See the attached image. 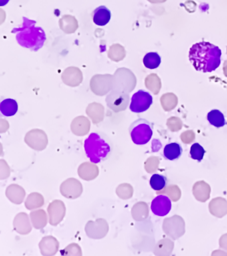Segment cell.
<instances>
[{
  "mask_svg": "<svg viewBox=\"0 0 227 256\" xmlns=\"http://www.w3.org/2000/svg\"><path fill=\"white\" fill-rule=\"evenodd\" d=\"M222 52L218 46L210 42H202L194 44L190 48L189 58L197 71L208 73L220 66Z\"/></svg>",
  "mask_w": 227,
  "mask_h": 256,
  "instance_id": "cell-1",
  "label": "cell"
},
{
  "mask_svg": "<svg viewBox=\"0 0 227 256\" xmlns=\"http://www.w3.org/2000/svg\"><path fill=\"white\" fill-rule=\"evenodd\" d=\"M35 24L36 22L34 20L23 17L22 26L13 28L12 33L15 34L19 45L31 51L37 52L44 45L46 35L44 30Z\"/></svg>",
  "mask_w": 227,
  "mask_h": 256,
  "instance_id": "cell-2",
  "label": "cell"
},
{
  "mask_svg": "<svg viewBox=\"0 0 227 256\" xmlns=\"http://www.w3.org/2000/svg\"><path fill=\"white\" fill-rule=\"evenodd\" d=\"M113 150L112 142L101 132H93L84 141L85 154L93 164L106 161L112 154Z\"/></svg>",
  "mask_w": 227,
  "mask_h": 256,
  "instance_id": "cell-3",
  "label": "cell"
},
{
  "mask_svg": "<svg viewBox=\"0 0 227 256\" xmlns=\"http://www.w3.org/2000/svg\"><path fill=\"white\" fill-rule=\"evenodd\" d=\"M129 131L133 143L136 145H145L152 138L153 124L147 120H137L131 124Z\"/></svg>",
  "mask_w": 227,
  "mask_h": 256,
  "instance_id": "cell-4",
  "label": "cell"
},
{
  "mask_svg": "<svg viewBox=\"0 0 227 256\" xmlns=\"http://www.w3.org/2000/svg\"><path fill=\"white\" fill-rule=\"evenodd\" d=\"M152 104V96L149 92L141 90L133 94L129 108L133 113L140 114L146 112Z\"/></svg>",
  "mask_w": 227,
  "mask_h": 256,
  "instance_id": "cell-5",
  "label": "cell"
},
{
  "mask_svg": "<svg viewBox=\"0 0 227 256\" xmlns=\"http://www.w3.org/2000/svg\"><path fill=\"white\" fill-rule=\"evenodd\" d=\"M172 204L170 198L165 195H159L153 199L151 204V210L155 216H167L170 212Z\"/></svg>",
  "mask_w": 227,
  "mask_h": 256,
  "instance_id": "cell-6",
  "label": "cell"
},
{
  "mask_svg": "<svg viewBox=\"0 0 227 256\" xmlns=\"http://www.w3.org/2000/svg\"><path fill=\"white\" fill-rule=\"evenodd\" d=\"M92 16L95 24L99 26H104L110 21L111 14L108 8L101 6L93 11Z\"/></svg>",
  "mask_w": 227,
  "mask_h": 256,
  "instance_id": "cell-7",
  "label": "cell"
},
{
  "mask_svg": "<svg viewBox=\"0 0 227 256\" xmlns=\"http://www.w3.org/2000/svg\"><path fill=\"white\" fill-rule=\"evenodd\" d=\"M183 148L180 144L173 142L165 146L163 150V156L165 159L173 161L179 159L182 155Z\"/></svg>",
  "mask_w": 227,
  "mask_h": 256,
  "instance_id": "cell-8",
  "label": "cell"
},
{
  "mask_svg": "<svg viewBox=\"0 0 227 256\" xmlns=\"http://www.w3.org/2000/svg\"><path fill=\"white\" fill-rule=\"evenodd\" d=\"M18 110V104L13 99L3 100L0 104V112L6 117H11L15 115Z\"/></svg>",
  "mask_w": 227,
  "mask_h": 256,
  "instance_id": "cell-9",
  "label": "cell"
},
{
  "mask_svg": "<svg viewBox=\"0 0 227 256\" xmlns=\"http://www.w3.org/2000/svg\"><path fill=\"white\" fill-rule=\"evenodd\" d=\"M207 120L211 125L217 128L223 127L227 124L225 116L219 110H213L207 114Z\"/></svg>",
  "mask_w": 227,
  "mask_h": 256,
  "instance_id": "cell-10",
  "label": "cell"
},
{
  "mask_svg": "<svg viewBox=\"0 0 227 256\" xmlns=\"http://www.w3.org/2000/svg\"><path fill=\"white\" fill-rule=\"evenodd\" d=\"M143 64L149 70H154L160 66L161 58L157 52H149L143 58Z\"/></svg>",
  "mask_w": 227,
  "mask_h": 256,
  "instance_id": "cell-11",
  "label": "cell"
},
{
  "mask_svg": "<svg viewBox=\"0 0 227 256\" xmlns=\"http://www.w3.org/2000/svg\"><path fill=\"white\" fill-rule=\"evenodd\" d=\"M150 186L153 190L155 191H161L166 187L167 180L164 176L160 174H153L150 179Z\"/></svg>",
  "mask_w": 227,
  "mask_h": 256,
  "instance_id": "cell-12",
  "label": "cell"
},
{
  "mask_svg": "<svg viewBox=\"0 0 227 256\" xmlns=\"http://www.w3.org/2000/svg\"><path fill=\"white\" fill-rule=\"evenodd\" d=\"M205 150L199 143L193 144L191 147L190 156L192 159L201 162L204 158Z\"/></svg>",
  "mask_w": 227,
  "mask_h": 256,
  "instance_id": "cell-13",
  "label": "cell"
}]
</instances>
